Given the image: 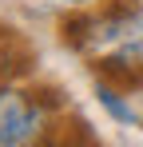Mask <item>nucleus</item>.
Instances as JSON below:
<instances>
[{"mask_svg":"<svg viewBox=\"0 0 143 147\" xmlns=\"http://www.w3.org/2000/svg\"><path fill=\"white\" fill-rule=\"evenodd\" d=\"M40 103H32L16 88H0V147H28L40 135Z\"/></svg>","mask_w":143,"mask_h":147,"instance_id":"obj_1","label":"nucleus"},{"mask_svg":"<svg viewBox=\"0 0 143 147\" xmlns=\"http://www.w3.org/2000/svg\"><path fill=\"white\" fill-rule=\"evenodd\" d=\"M95 96H99V103L107 107V115H111V119H119V123H135V111L119 99V92L111 88V84H99V92H95Z\"/></svg>","mask_w":143,"mask_h":147,"instance_id":"obj_2","label":"nucleus"},{"mask_svg":"<svg viewBox=\"0 0 143 147\" xmlns=\"http://www.w3.org/2000/svg\"><path fill=\"white\" fill-rule=\"evenodd\" d=\"M60 4H92V0H60Z\"/></svg>","mask_w":143,"mask_h":147,"instance_id":"obj_3","label":"nucleus"}]
</instances>
